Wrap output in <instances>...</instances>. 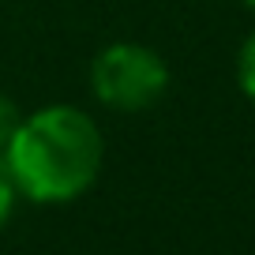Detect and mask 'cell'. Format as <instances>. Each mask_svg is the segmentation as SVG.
<instances>
[{
	"instance_id": "1",
	"label": "cell",
	"mask_w": 255,
	"mask_h": 255,
	"mask_svg": "<svg viewBox=\"0 0 255 255\" xmlns=\"http://www.w3.org/2000/svg\"><path fill=\"white\" fill-rule=\"evenodd\" d=\"M102 131L75 105H45L23 117L4 146V169L19 195L34 203H72L102 173Z\"/></svg>"
},
{
	"instance_id": "2",
	"label": "cell",
	"mask_w": 255,
	"mask_h": 255,
	"mask_svg": "<svg viewBox=\"0 0 255 255\" xmlns=\"http://www.w3.org/2000/svg\"><path fill=\"white\" fill-rule=\"evenodd\" d=\"M90 90L105 109L143 113L169 90V64L143 41H113L90 64Z\"/></svg>"
},
{
	"instance_id": "3",
	"label": "cell",
	"mask_w": 255,
	"mask_h": 255,
	"mask_svg": "<svg viewBox=\"0 0 255 255\" xmlns=\"http://www.w3.org/2000/svg\"><path fill=\"white\" fill-rule=\"evenodd\" d=\"M237 83H240V90L255 102V34L240 45V56H237Z\"/></svg>"
},
{
	"instance_id": "4",
	"label": "cell",
	"mask_w": 255,
	"mask_h": 255,
	"mask_svg": "<svg viewBox=\"0 0 255 255\" xmlns=\"http://www.w3.org/2000/svg\"><path fill=\"white\" fill-rule=\"evenodd\" d=\"M19 124H23V113H19V105L11 102V98L0 94V154H4V146L11 143V135L19 131Z\"/></svg>"
},
{
	"instance_id": "5",
	"label": "cell",
	"mask_w": 255,
	"mask_h": 255,
	"mask_svg": "<svg viewBox=\"0 0 255 255\" xmlns=\"http://www.w3.org/2000/svg\"><path fill=\"white\" fill-rule=\"evenodd\" d=\"M15 184H11V176H8V169H4V161H0V229L8 225V218H11V210H15Z\"/></svg>"
},
{
	"instance_id": "6",
	"label": "cell",
	"mask_w": 255,
	"mask_h": 255,
	"mask_svg": "<svg viewBox=\"0 0 255 255\" xmlns=\"http://www.w3.org/2000/svg\"><path fill=\"white\" fill-rule=\"evenodd\" d=\"M244 4H248V8H252V11H255V0H244Z\"/></svg>"
}]
</instances>
